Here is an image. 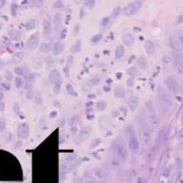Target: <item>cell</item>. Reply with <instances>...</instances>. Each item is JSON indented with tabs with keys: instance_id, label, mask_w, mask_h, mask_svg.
Listing matches in <instances>:
<instances>
[{
	"instance_id": "1",
	"label": "cell",
	"mask_w": 183,
	"mask_h": 183,
	"mask_svg": "<svg viewBox=\"0 0 183 183\" xmlns=\"http://www.w3.org/2000/svg\"><path fill=\"white\" fill-rule=\"evenodd\" d=\"M156 99L160 110L167 112L172 104V99L171 94L163 86L159 85L156 91Z\"/></svg>"
},
{
	"instance_id": "2",
	"label": "cell",
	"mask_w": 183,
	"mask_h": 183,
	"mask_svg": "<svg viewBox=\"0 0 183 183\" xmlns=\"http://www.w3.org/2000/svg\"><path fill=\"white\" fill-rule=\"evenodd\" d=\"M113 151L122 160H126L128 156V151L124 141L118 138L113 142L112 145Z\"/></svg>"
},
{
	"instance_id": "3",
	"label": "cell",
	"mask_w": 183,
	"mask_h": 183,
	"mask_svg": "<svg viewBox=\"0 0 183 183\" xmlns=\"http://www.w3.org/2000/svg\"><path fill=\"white\" fill-rule=\"evenodd\" d=\"M183 32L179 31L176 33V34H171L169 39V44L171 47L176 52H181L183 47Z\"/></svg>"
},
{
	"instance_id": "4",
	"label": "cell",
	"mask_w": 183,
	"mask_h": 183,
	"mask_svg": "<svg viewBox=\"0 0 183 183\" xmlns=\"http://www.w3.org/2000/svg\"><path fill=\"white\" fill-rule=\"evenodd\" d=\"M126 136L128 138V144L130 148L133 151L137 150L139 148V141L137 138L136 136L134 130H133V128L131 126L128 127L126 131Z\"/></svg>"
},
{
	"instance_id": "5",
	"label": "cell",
	"mask_w": 183,
	"mask_h": 183,
	"mask_svg": "<svg viewBox=\"0 0 183 183\" xmlns=\"http://www.w3.org/2000/svg\"><path fill=\"white\" fill-rule=\"evenodd\" d=\"M165 83L168 89L174 93L181 92V85L179 83L178 79L174 76H169L165 79Z\"/></svg>"
},
{
	"instance_id": "6",
	"label": "cell",
	"mask_w": 183,
	"mask_h": 183,
	"mask_svg": "<svg viewBox=\"0 0 183 183\" xmlns=\"http://www.w3.org/2000/svg\"><path fill=\"white\" fill-rule=\"evenodd\" d=\"M140 136L143 144L147 145L151 141V131L149 126L145 122H142L140 124Z\"/></svg>"
},
{
	"instance_id": "7",
	"label": "cell",
	"mask_w": 183,
	"mask_h": 183,
	"mask_svg": "<svg viewBox=\"0 0 183 183\" xmlns=\"http://www.w3.org/2000/svg\"><path fill=\"white\" fill-rule=\"evenodd\" d=\"M50 79L51 82L52 83H61V80H60V73L58 70L56 69H54L53 70L51 71V72L50 73Z\"/></svg>"
},
{
	"instance_id": "8",
	"label": "cell",
	"mask_w": 183,
	"mask_h": 183,
	"mask_svg": "<svg viewBox=\"0 0 183 183\" xmlns=\"http://www.w3.org/2000/svg\"><path fill=\"white\" fill-rule=\"evenodd\" d=\"M147 108L148 109V111L150 112V118H151V121L154 124H158V118H157V116L155 112L154 108L153 107V105L151 103V101H148L146 103Z\"/></svg>"
},
{
	"instance_id": "9",
	"label": "cell",
	"mask_w": 183,
	"mask_h": 183,
	"mask_svg": "<svg viewBox=\"0 0 183 183\" xmlns=\"http://www.w3.org/2000/svg\"><path fill=\"white\" fill-rule=\"evenodd\" d=\"M39 41V39L37 36L32 37L28 41V42L25 44V48L28 50H34L35 48H37L38 44Z\"/></svg>"
},
{
	"instance_id": "10",
	"label": "cell",
	"mask_w": 183,
	"mask_h": 183,
	"mask_svg": "<svg viewBox=\"0 0 183 183\" xmlns=\"http://www.w3.org/2000/svg\"><path fill=\"white\" fill-rule=\"evenodd\" d=\"M137 6L135 4V2L130 3L128 4L125 8H124V13L126 15L130 16L132 14H134L137 10Z\"/></svg>"
},
{
	"instance_id": "11",
	"label": "cell",
	"mask_w": 183,
	"mask_h": 183,
	"mask_svg": "<svg viewBox=\"0 0 183 183\" xmlns=\"http://www.w3.org/2000/svg\"><path fill=\"white\" fill-rule=\"evenodd\" d=\"M51 34V25L50 21L47 19L43 20V34L46 39L50 38Z\"/></svg>"
},
{
	"instance_id": "12",
	"label": "cell",
	"mask_w": 183,
	"mask_h": 183,
	"mask_svg": "<svg viewBox=\"0 0 183 183\" xmlns=\"http://www.w3.org/2000/svg\"><path fill=\"white\" fill-rule=\"evenodd\" d=\"M128 105L131 111H134L138 106L139 104V97L137 95H133L128 100Z\"/></svg>"
},
{
	"instance_id": "13",
	"label": "cell",
	"mask_w": 183,
	"mask_h": 183,
	"mask_svg": "<svg viewBox=\"0 0 183 183\" xmlns=\"http://www.w3.org/2000/svg\"><path fill=\"white\" fill-rule=\"evenodd\" d=\"M9 37L14 41H18L21 38V33L20 30H16V29H13L10 30L8 33Z\"/></svg>"
},
{
	"instance_id": "14",
	"label": "cell",
	"mask_w": 183,
	"mask_h": 183,
	"mask_svg": "<svg viewBox=\"0 0 183 183\" xmlns=\"http://www.w3.org/2000/svg\"><path fill=\"white\" fill-rule=\"evenodd\" d=\"M64 44L60 41H57L54 43L53 47V53L55 55H58L64 50Z\"/></svg>"
},
{
	"instance_id": "15",
	"label": "cell",
	"mask_w": 183,
	"mask_h": 183,
	"mask_svg": "<svg viewBox=\"0 0 183 183\" xmlns=\"http://www.w3.org/2000/svg\"><path fill=\"white\" fill-rule=\"evenodd\" d=\"M137 64L139 68L142 70H147L148 68V63L147 61L146 58L144 56H141L137 61Z\"/></svg>"
},
{
	"instance_id": "16",
	"label": "cell",
	"mask_w": 183,
	"mask_h": 183,
	"mask_svg": "<svg viewBox=\"0 0 183 183\" xmlns=\"http://www.w3.org/2000/svg\"><path fill=\"white\" fill-rule=\"evenodd\" d=\"M18 133L19 136H21V138H27L28 136V133H29V129H28V125L26 124L21 125L19 127Z\"/></svg>"
},
{
	"instance_id": "17",
	"label": "cell",
	"mask_w": 183,
	"mask_h": 183,
	"mask_svg": "<svg viewBox=\"0 0 183 183\" xmlns=\"http://www.w3.org/2000/svg\"><path fill=\"white\" fill-rule=\"evenodd\" d=\"M122 40H123V42L124 43V44L127 46H132L134 42V38L131 35V34H130V33H127V34H124L123 37H122Z\"/></svg>"
},
{
	"instance_id": "18",
	"label": "cell",
	"mask_w": 183,
	"mask_h": 183,
	"mask_svg": "<svg viewBox=\"0 0 183 183\" xmlns=\"http://www.w3.org/2000/svg\"><path fill=\"white\" fill-rule=\"evenodd\" d=\"M145 49L148 54H152L155 51V46L154 43L151 41H146L145 43Z\"/></svg>"
},
{
	"instance_id": "19",
	"label": "cell",
	"mask_w": 183,
	"mask_h": 183,
	"mask_svg": "<svg viewBox=\"0 0 183 183\" xmlns=\"http://www.w3.org/2000/svg\"><path fill=\"white\" fill-rule=\"evenodd\" d=\"M81 47H82V43H81V39H78L76 42L73 44V46L70 48V52L72 54H76L78 52H80L81 50Z\"/></svg>"
},
{
	"instance_id": "20",
	"label": "cell",
	"mask_w": 183,
	"mask_h": 183,
	"mask_svg": "<svg viewBox=\"0 0 183 183\" xmlns=\"http://www.w3.org/2000/svg\"><path fill=\"white\" fill-rule=\"evenodd\" d=\"M24 54L21 52H14L13 55L12 60L14 63H19L23 59Z\"/></svg>"
},
{
	"instance_id": "21",
	"label": "cell",
	"mask_w": 183,
	"mask_h": 183,
	"mask_svg": "<svg viewBox=\"0 0 183 183\" xmlns=\"http://www.w3.org/2000/svg\"><path fill=\"white\" fill-rule=\"evenodd\" d=\"M114 96L115 98H122L124 96L125 94V92H124V89L123 87L121 86H117L114 89Z\"/></svg>"
},
{
	"instance_id": "22",
	"label": "cell",
	"mask_w": 183,
	"mask_h": 183,
	"mask_svg": "<svg viewBox=\"0 0 183 183\" xmlns=\"http://www.w3.org/2000/svg\"><path fill=\"white\" fill-rule=\"evenodd\" d=\"M125 52V48L122 45H119L116 47L115 50V57L117 59H120L124 56Z\"/></svg>"
},
{
	"instance_id": "23",
	"label": "cell",
	"mask_w": 183,
	"mask_h": 183,
	"mask_svg": "<svg viewBox=\"0 0 183 183\" xmlns=\"http://www.w3.org/2000/svg\"><path fill=\"white\" fill-rule=\"evenodd\" d=\"M54 23L55 25L56 30H58L62 24V15L61 14L57 13L56 14L55 17H54Z\"/></svg>"
},
{
	"instance_id": "24",
	"label": "cell",
	"mask_w": 183,
	"mask_h": 183,
	"mask_svg": "<svg viewBox=\"0 0 183 183\" xmlns=\"http://www.w3.org/2000/svg\"><path fill=\"white\" fill-rule=\"evenodd\" d=\"M93 85H93V82H92V80L87 79L83 81L82 89L84 91H86V92H88V91H90L92 89Z\"/></svg>"
},
{
	"instance_id": "25",
	"label": "cell",
	"mask_w": 183,
	"mask_h": 183,
	"mask_svg": "<svg viewBox=\"0 0 183 183\" xmlns=\"http://www.w3.org/2000/svg\"><path fill=\"white\" fill-rule=\"evenodd\" d=\"M36 27V20L30 19L25 24V28L28 30H32Z\"/></svg>"
},
{
	"instance_id": "26",
	"label": "cell",
	"mask_w": 183,
	"mask_h": 183,
	"mask_svg": "<svg viewBox=\"0 0 183 183\" xmlns=\"http://www.w3.org/2000/svg\"><path fill=\"white\" fill-rule=\"evenodd\" d=\"M66 88H67V91L68 92V94L71 95V96H77V93L76 92L75 89L73 88V87L71 84H67L66 85Z\"/></svg>"
},
{
	"instance_id": "27",
	"label": "cell",
	"mask_w": 183,
	"mask_h": 183,
	"mask_svg": "<svg viewBox=\"0 0 183 183\" xmlns=\"http://www.w3.org/2000/svg\"><path fill=\"white\" fill-rule=\"evenodd\" d=\"M138 70L135 66H132L126 70V73L130 76H134L137 74Z\"/></svg>"
},
{
	"instance_id": "28",
	"label": "cell",
	"mask_w": 183,
	"mask_h": 183,
	"mask_svg": "<svg viewBox=\"0 0 183 183\" xmlns=\"http://www.w3.org/2000/svg\"><path fill=\"white\" fill-rule=\"evenodd\" d=\"M120 13H121V8H120V6H117L116 8H114V9L112 12V14H111L112 18H113V19L117 18L119 15Z\"/></svg>"
},
{
	"instance_id": "29",
	"label": "cell",
	"mask_w": 183,
	"mask_h": 183,
	"mask_svg": "<svg viewBox=\"0 0 183 183\" xmlns=\"http://www.w3.org/2000/svg\"><path fill=\"white\" fill-rule=\"evenodd\" d=\"M17 9H18V5L14 2L12 3V4H11V14L13 17H15L17 15Z\"/></svg>"
},
{
	"instance_id": "30",
	"label": "cell",
	"mask_w": 183,
	"mask_h": 183,
	"mask_svg": "<svg viewBox=\"0 0 183 183\" xmlns=\"http://www.w3.org/2000/svg\"><path fill=\"white\" fill-rule=\"evenodd\" d=\"M40 50L42 52H47L50 50V46L47 43H43L41 45Z\"/></svg>"
},
{
	"instance_id": "31",
	"label": "cell",
	"mask_w": 183,
	"mask_h": 183,
	"mask_svg": "<svg viewBox=\"0 0 183 183\" xmlns=\"http://www.w3.org/2000/svg\"><path fill=\"white\" fill-rule=\"evenodd\" d=\"M106 104L104 101H98L96 104V108L98 110H103L106 108Z\"/></svg>"
},
{
	"instance_id": "32",
	"label": "cell",
	"mask_w": 183,
	"mask_h": 183,
	"mask_svg": "<svg viewBox=\"0 0 183 183\" xmlns=\"http://www.w3.org/2000/svg\"><path fill=\"white\" fill-rule=\"evenodd\" d=\"M23 76H24L25 79H26L27 81H30L33 78V75H32V74L30 72V71L29 70H26L24 71Z\"/></svg>"
},
{
	"instance_id": "33",
	"label": "cell",
	"mask_w": 183,
	"mask_h": 183,
	"mask_svg": "<svg viewBox=\"0 0 183 183\" xmlns=\"http://www.w3.org/2000/svg\"><path fill=\"white\" fill-rule=\"evenodd\" d=\"M14 83H15V86L17 88H19L22 86V83H23V81H22V79L19 77V76H17L15 77L14 79Z\"/></svg>"
},
{
	"instance_id": "34",
	"label": "cell",
	"mask_w": 183,
	"mask_h": 183,
	"mask_svg": "<svg viewBox=\"0 0 183 183\" xmlns=\"http://www.w3.org/2000/svg\"><path fill=\"white\" fill-rule=\"evenodd\" d=\"M35 96V102L37 104H41L42 103V96L41 94L39 92H37L36 94H34Z\"/></svg>"
},
{
	"instance_id": "35",
	"label": "cell",
	"mask_w": 183,
	"mask_h": 183,
	"mask_svg": "<svg viewBox=\"0 0 183 183\" xmlns=\"http://www.w3.org/2000/svg\"><path fill=\"white\" fill-rule=\"evenodd\" d=\"M101 39H102V34H96V35H95V36L93 37V38H92V42L97 43L99 42Z\"/></svg>"
},
{
	"instance_id": "36",
	"label": "cell",
	"mask_w": 183,
	"mask_h": 183,
	"mask_svg": "<svg viewBox=\"0 0 183 183\" xmlns=\"http://www.w3.org/2000/svg\"><path fill=\"white\" fill-rule=\"evenodd\" d=\"M5 78L8 81H12L13 78V75L12 74V72L10 71L7 70L5 72Z\"/></svg>"
},
{
	"instance_id": "37",
	"label": "cell",
	"mask_w": 183,
	"mask_h": 183,
	"mask_svg": "<svg viewBox=\"0 0 183 183\" xmlns=\"http://www.w3.org/2000/svg\"><path fill=\"white\" fill-rule=\"evenodd\" d=\"M34 94H35V93L32 89H29L26 92V97L28 99H32L34 96Z\"/></svg>"
},
{
	"instance_id": "38",
	"label": "cell",
	"mask_w": 183,
	"mask_h": 183,
	"mask_svg": "<svg viewBox=\"0 0 183 183\" xmlns=\"http://www.w3.org/2000/svg\"><path fill=\"white\" fill-rule=\"evenodd\" d=\"M14 72L18 75H23V72H24V70H23V68L21 67H17L14 69Z\"/></svg>"
},
{
	"instance_id": "39",
	"label": "cell",
	"mask_w": 183,
	"mask_h": 183,
	"mask_svg": "<svg viewBox=\"0 0 183 183\" xmlns=\"http://www.w3.org/2000/svg\"><path fill=\"white\" fill-rule=\"evenodd\" d=\"M54 92L56 94H58L60 92V83L55 84L54 88Z\"/></svg>"
},
{
	"instance_id": "40",
	"label": "cell",
	"mask_w": 183,
	"mask_h": 183,
	"mask_svg": "<svg viewBox=\"0 0 183 183\" xmlns=\"http://www.w3.org/2000/svg\"><path fill=\"white\" fill-rule=\"evenodd\" d=\"M80 24H77L73 28V33H74L75 35L78 34V33L80 31Z\"/></svg>"
},
{
	"instance_id": "41",
	"label": "cell",
	"mask_w": 183,
	"mask_h": 183,
	"mask_svg": "<svg viewBox=\"0 0 183 183\" xmlns=\"http://www.w3.org/2000/svg\"><path fill=\"white\" fill-rule=\"evenodd\" d=\"M108 22H109V19L108 17L107 18H104V19H101V26H106L107 24H108Z\"/></svg>"
},
{
	"instance_id": "42",
	"label": "cell",
	"mask_w": 183,
	"mask_h": 183,
	"mask_svg": "<svg viewBox=\"0 0 183 183\" xmlns=\"http://www.w3.org/2000/svg\"><path fill=\"white\" fill-rule=\"evenodd\" d=\"M1 85L3 86V88H4L5 90H10V85L8 83H1Z\"/></svg>"
},
{
	"instance_id": "43",
	"label": "cell",
	"mask_w": 183,
	"mask_h": 183,
	"mask_svg": "<svg viewBox=\"0 0 183 183\" xmlns=\"http://www.w3.org/2000/svg\"><path fill=\"white\" fill-rule=\"evenodd\" d=\"M4 127H5V121L3 118H1V119H0V129L2 131V130H4Z\"/></svg>"
},
{
	"instance_id": "44",
	"label": "cell",
	"mask_w": 183,
	"mask_h": 183,
	"mask_svg": "<svg viewBox=\"0 0 183 183\" xmlns=\"http://www.w3.org/2000/svg\"><path fill=\"white\" fill-rule=\"evenodd\" d=\"M67 63H68V64L69 65H71L72 63H73V56H69L67 57Z\"/></svg>"
},
{
	"instance_id": "45",
	"label": "cell",
	"mask_w": 183,
	"mask_h": 183,
	"mask_svg": "<svg viewBox=\"0 0 183 183\" xmlns=\"http://www.w3.org/2000/svg\"><path fill=\"white\" fill-rule=\"evenodd\" d=\"M62 5H63V4L61 3V1H56L55 3H54V7H55V8H60L62 6Z\"/></svg>"
},
{
	"instance_id": "46",
	"label": "cell",
	"mask_w": 183,
	"mask_h": 183,
	"mask_svg": "<svg viewBox=\"0 0 183 183\" xmlns=\"http://www.w3.org/2000/svg\"><path fill=\"white\" fill-rule=\"evenodd\" d=\"M32 87V83L30 82V81H28V82H26L25 85V89H29L30 88Z\"/></svg>"
},
{
	"instance_id": "47",
	"label": "cell",
	"mask_w": 183,
	"mask_h": 183,
	"mask_svg": "<svg viewBox=\"0 0 183 183\" xmlns=\"http://www.w3.org/2000/svg\"><path fill=\"white\" fill-rule=\"evenodd\" d=\"M5 66V62L3 60L0 59V70H1Z\"/></svg>"
},
{
	"instance_id": "48",
	"label": "cell",
	"mask_w": 183,
	"mask_h": 183,
	"mask_svg": "<svg viewBox=\"0 0 183 183\" xmlns=\"http://www.w3.org/2000/svg\"><path fill=\"white\" fill-rule=\"evenodd\" d=\"M66 32H67V30H66V29L63 30L62 33H61V36H60V38H61V39H64V38L65 37V36H66Z\"/></svg>"
},
{
	"instance_id": "49",
	"label": "cell",
	"mask_w": 183,
	"mask_h": 183,
	"mask_svg": "<svg viewBox=\"0 0 183 183\" xmlns=\"http://www.w3.org/2000/svg\"><path fill=\"white\" fill-rule=\"evenodd\" d=\"M64 72H65V75H66V76H69V66H66L65 68H64Z\"/></svg>"
},
{
	"instance_id": "50",
	"label": "cell",
	"mask_w": 183,
	"mask_h": 183,
	"mask_svg": "<svg viewBox=\"0 0 183 183\" xmlns=\"http://www.w3.org/2000/svg\"><path fill=\"white\" fill-rule=\"evenodd\" d=\"M127 83H128V85H130V86H132L134 83V80H133V78H130V79H129L128 81V82H127Z\"/></svg>"
},
{
	"instance_id": "51",
	"label": "cell",
	"mask_w": 183,
	"mask_h": 183,
	"mask_svg": "<svg viewBox=\"0 0 183 183\" xmlns=\"http://www.w3.org/2000/svg\"><path fill=\"white\" fill-rule=\"evenodd\" d=\"M6 1L4 0H1L0 1V8H2L4 6V5L6 4Z\"/></svg>"
},
{
	"instance_id": "52",
	"label": "cell",
	"mask_w": 183,
	"mask_h": 183,
	"mask_svg": "<svg viewBox=\"0 0 183 183\" xmlns=\"http://www.w3.org/2000/svg\"><path fill=\"white\" fill-rule=\"evenodd\" d=\"M4 103L3 102H1V103H0V110H3V109H4Z\"/></svg>"
},
{
	"instance_id": "53",
	"label": "cell",
	"mask_w": 183,
	"mask_h": 183,
	"mask_svg": "<svg viewBox=\"0 0 183 183\" xmlns=\"http://www.w3.org/2000/svg\"><path fill=\"white\" fill-rule=\"evenodd\" d=\"M1 100H2V99H1V97H0V103H1Z\"/></svg>"
},
{
	"instance_id": "54",
	"label": "cell",
	"mask_w": 183,
	"mask_h": 183,
	"mask_svg": "<svg viewBox=\"0 0 183 183\" xmlns=\"http://www.w3.org/2000/svg\"><path fill=\"white\" fill-rule=\"evenodd\" d=\"M0 28H1V26H0Z\"/></svg>"
}]
</instances>
